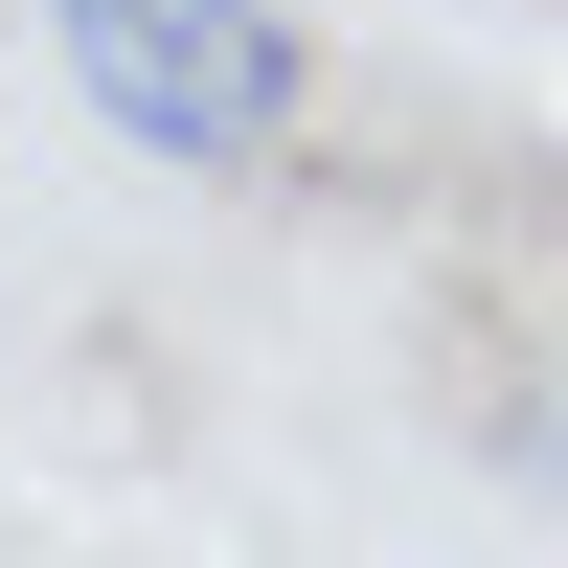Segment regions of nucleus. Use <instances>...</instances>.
Segmentation results:
<instances>
[{
	"instance_id": "obj_1",
	"label": "nucleus",
	"mask_w": 568,
	"mask_h": 568,
	"mask_svg": "<svg viewBox=\"0 0 568 568\" xmlns=\"http://www.w3.org/2000/svg\"><path fill=\"white\" fill-rule=\"evenodd\" d=\"M45 45H69V114L136 136L160 182H273L318 114L296 0H45Z\"/></svg>"
}]
</instances>
